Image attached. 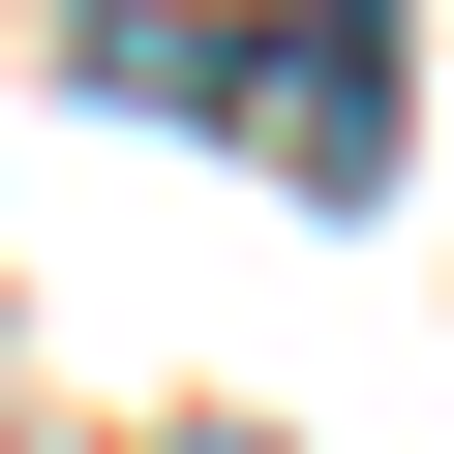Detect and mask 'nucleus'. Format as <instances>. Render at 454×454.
I'll use <instances>...</instances> for the list:
<instances>
[{
    "label": "nucleus",
    "instance_id": "obj_1",
    "mask_svg": "<svg viewBox=\"0 0 454 454\" xmlns=\"http://www.w3.org/2000/svg\"><path fill=\"white\" fill-rule=\"evenodd\" d=\"M212 121L303 182H394V0H303V61H212Z\"/></svg>",
    "mask_w": 454,
    "mask_h": 454
},
{
    "label": "nucleus",
    "instance_id": "obj_2",
    "mask_svg": "<svg viewBox=\"0 0 454 454\" xmlns=\"http://www.w3.org/2000/svg\"><path fill=\"white\" fill-rule=\"evenodd\" d=\"M152 454H273V424H152Z\"/></svg>",
    "mask_w": 454,
    "mask_h": 454
}]
</instances>
